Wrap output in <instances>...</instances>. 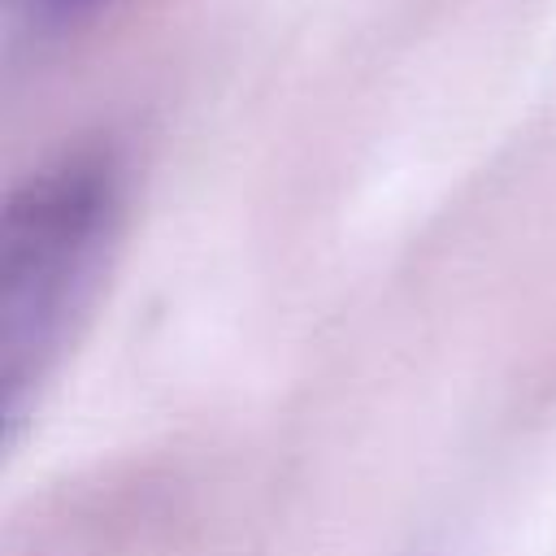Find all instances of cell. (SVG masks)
Listing matches in <instances>:
<instances>
[{
	"mask_svg": "<svg viewBox=\"0 0 556 556\" xmlns=\"http://www.w3.org/2000/svg\"><path fill=\"white\" fill-rule=\"evenodd\" d=\"M30 13L48 17V22H74V17H87L91 9H100L104 0H26Z\"/></svg>",
	"mask_w": 556,
	"mask_h": 556,
	"instance_id": "7a4b0ae2",
	"label": "cell"
},
{
	"mask_svg": "<svg viewBox=\"0 0 556 556\" xmlns=\"http://www.w3.org/2000/svg\"><path fill=\"white\" fill-rule=\"evenodd\" d=\"M117 226V169L65 156L26 182L0 222V382L9 426L61 361Z\"/></svg>",
	"mask_w": 556,
	"mask_h": 556,
	"instance_id": "6da1fadb",
	"label": "cell"
}]
</instances>
